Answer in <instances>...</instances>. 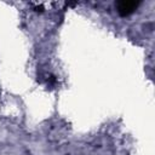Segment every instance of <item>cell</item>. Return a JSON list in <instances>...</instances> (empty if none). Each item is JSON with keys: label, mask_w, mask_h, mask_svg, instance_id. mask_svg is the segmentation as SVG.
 Listing matches in <instances>:
<instances>
[{"label": "cell", "mask_w": 155, "mask_h": 155, "mask_svg": "<svg viewBox=\"0 0 155 155\" xmlns=\"http://www.w3.org/2000/svg\"><path fill=\"white\" fill-rule=\"evenodd\" d=\"M139 1H119L116 4V8H117V12L120 16L122 17H126L128 15H131L132 12H134V10L139 6Z\"/></svg>", "instance_id": "cell-1"}]
</instances>
